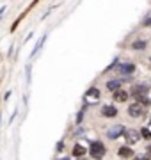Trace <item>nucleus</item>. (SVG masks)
I'll use <instances>...</instances> for the list:
<instances>
[{
    "instance_id": "9b49d317",
    "label": "nucleus",
    "mask_w": 151,
    "mask_h": 160,
    "mask_svg": "<svg viewBox=\"0 0 151 160\" xmlns=\"http://www.w3.org/2000/svg\"><path fill=\"white\" fill-rule=\"evenodd\" d=\"M107 89L112 91V92L119 91V89H121V82H119V80H109V82H107Z\"/></svg>"
},
{
    "instance_id": "f257e3e1",
    "label": "nucleus",
    "mask_w": 151,
    "mask_h": 160,
    "mask_svg": "<svg viewBox=\"0 0 151 160\" xmlns=\"http://www.w3.org/2000/svg\"><path fill=\"white\" fill-rule=\"evenodd\" d=\"M89 153L93 155L96 160H101L103 158V155H105V146L100 142V141H93L91 146H89Z\"/></svg>"
},
{
    "instance_id": "39448f33",
    "label": "nucleus",
    "mask_w": 151,
    "mask_h": 160,
    "mask_svg": "<svg viewBox=\"0 0 151 160\" xmlns=\"http://www.w3.org/2000/svg\"><path fill=\"white\" fill-rule=\"evenodd\" d=\"M140 141V133L137 130H134V128H130V130L126 132V142L128 144H137Z\"/></svg>"
},
{
    "instance_id": "2eb2a0df",
    "label": "nucleus",
    "mask_w": 151,
    "mask_h": 160,
    "mask_svg": "<svg viewBox=\"0 0 151 160\" xmlns=\"http://www.w3.org/2000/svg\"><path fill=\"white\" fill-rule=\"evenodd\" d=\"M135 160H149V155H135Z\"/></svg>"
},
{
    "instance_id": "7ed1b4c3",
    "label": "nucleus",
    "mask_w": 151,
    "mask_h": 160,
    "mask_svg": "<svg viewBox=\"0 0 151 160\" xmlns=\"http://www.w3.org/2000/svg\"><path fill=\"white\" fill-rule=\"evenodd\" d=\"M123 133H124V126H123V125L110 126V128L107 130V135H109V139H117L119 135H123Z\"/></svg>"
},
{
    "instance_id": "1a4fd4ad",
    "label": "nucleus",
    "mask_w": 151,
    "mask_h": 160,
    "mask_svg": "<svg viewBox=\"0 0 151 160\" xmlns=\"http://www.w3.org/2000/svg\"><path fill=\"white\" fill-rule=\"evenodd\" d=\"M71 153H73V157H75V158H80V157H84V155L87 153V149L84 148V146H80V144H75Z\"/></svg>"
},
{
    "instance_id": "4468645a",
    "label": "nucleus",
    "mask_w": 151,
    "mask_h": 160,
    "mask_svg": "<svg viewBox=\"0 0 151 160\" xmlns=\"http://www.w3.org/2000/svg\"><path fill=\"white\" fill-rule=\"evenodd\" d=\"M140 135L144 139H151V132L148 130V128H142V132H140Z\"/></svg>"
},
{
    "instance_id": "20e7f679",
    "label": "nucleus",
    "mask_w": 151,
    "mask_h": 160,
    "mask_svg": "<svg viewBox=\"0 0 151 160\" xmlns=\"http://www.w3.org/2000/svg\"><path fill=\"white\" fill-rule=\"evenodd\" d=\"M134 71H135L134 62H124V64H119L117 66V73H121V75H132Z\"/></svg>"
},
{
    "instance_id": "9d476101",
    "label": "nucleus",
    "mask_w": 151,
    "mask_h": 160,
    "mask_svg": "<svg viewBox=\"0 0 151 160\" xmlns=\"http://www.w3.org/2000/svg\"><path fill=\"white\" fill-rule=\"evenodd\" d=\"M117 153H119V157H121V158H130V157H134V151H132V148H130V146H123V148H119V151H117Z\"/></svg>"
},
{
    "instance_id": "6e6552de",
    "label": "nucleus",
    "mask_w": 151,
    "mask_h": 160,
    "mask_svg": "<svg viewBox=\"0 0 151 160\" xmlns=\"http://www.w3.org/2000/svg\"><path fill=\"white\" fill-rule=\"evenodd\" d=\"M128 98H130V94H128L126 91H123V89H119V91L114 92V100H116V102H119V103H124Z\"/></svg>"
},
{
    "instance_id": "423d86ee",
    "label": "nucleus",
    "mask_w": 151,
    "mask_h": 160,
    "mask_svg": "<svg viewBox=\"0 0 151 160\" xmlns=\"http://www.w3.org/2000/svg\"><path fill=\"white\" fill-rule=\"evenodd\" d=\"M101 114L105 118H116L117 116V109L116 107H112V105H105L103 109H101Z\"/></svg>"
},
{
    "instance_id": "f8f14e48",
    "label": "nucleus",
    "mask_w": 151,
    "mask_h": 160,
    "mask_svg": "<svg viewBox=\"0 0 151 160\" xmlns=\"http://www.w3.org/2000/svg\"><path fill=\"white\" fill-rule=\"evenodd\" d=\"M132 48H134V50H144V48H146V41L144 39L134 41V43H132Z\"/></svg>"
},
{
    "instance_id": "0eeeda50",
    "label": "nucleus",
    "mask_w": 151,
    "mask_h": 160,
    "mask_svg": "<svg viewBox=\"0 0 151 160\" xmlns=\"http://www.w3.org/2000/svg\"><path fill=\"white\" fill-rule=\"evenodd\" d=\"M148 89H149V87L144 86V84H140V86H134L132 94H134V96H144L146 92H148Z\"/></svg>"
},
{
    "instance_id": "dca6fc26",
    "label": "nucleus",
    "mask_w": 151,
    "mask_h": 160,
    "mask_svg": "<svg viewBox=\"0 0 151 160\" xmlns=\"http://www.w3.org/2000/svg\"><path fill=\"white\" fill-rule=\"evenodd\" d=\"M148 153H151V144H149V148H148Z\"/></svg>"
},
{
    "instance_id": "f03ea898",
    "label": "nucleus",
    "mask_w": 151,
    "mask_h": 160,
    "mask_svg": "<svg viewBox=\"0 0 151 160\" xmlns=\"http://www.w3.org/2000/svg\"><path fill=\"white\" fill-rule=\"evenodd\" d=\"M142 114H144V105H140L137 102L128 105V116L130 118H140Z\"/></svg>"
},
{
    "instance_id": "ddd939ff",
    "label": "nucleus",
    "mask_w": 151,
    "mask_h": 160,
    "mask_svg": "<svg viewBox=\"0 0 151 160\" xmlns=\"http://www.w3.org/2000/svg\"><path fill=\"white\" fill-rule=\"evenodd\" d=\"M100 96H101V92H100L96 87H91L87 91V98H94V100H96V98H100Z\"/></svg>"
}]
</instances>
